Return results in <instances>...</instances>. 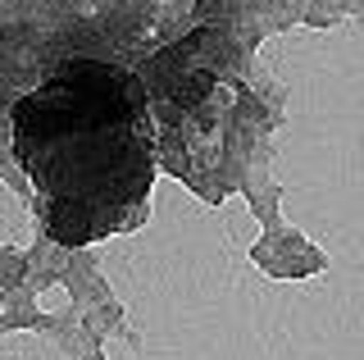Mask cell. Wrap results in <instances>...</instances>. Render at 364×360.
Listing matches in <instances>:
<instances>
[{
    "label": "cell",
    "instance_id": "cell-2",
    "mask_svg": "<svg viewBox=\"0 0 364 360\" xmlns=\"http://www.w3.org/2000/svg\"><path fill=\"white\" fill-rule=\"evenodd\" d=\"M210 87H214L210 73H187V78L173 87V92H168V100H173V105H182V110H191V105H200V100L210 96Z\"/></svg>",
    "mask_w": 364,
    "mask_h": 360
},
{
    "label": "cell",
    "instance_id": "cell-1",
    "mask_svg": "<svg viewBox=\"0 0 364 360\" xmlns=\"http://www.w3.org/2000/svg\"><path fill=\"white\" fill-rule=\"evenodd\" d=\"M46 228H50L55 242L64 246H82L91 238H100V233L109 228V215L96 206H87V201H55L50 215H46Z\"/></svg>",
    "mask_w": 364,
    "mask_h": 360
}]
</instances>
